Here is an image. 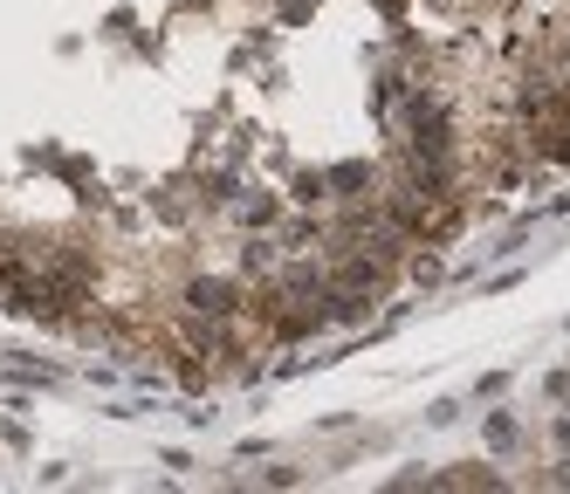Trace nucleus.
I'll use <instances>...</instances> for the list:
<instances>
[{
    "label": "nucleus",
    "mask_w": 570,
    "mask_h": 494,
    "mask_svg": "<svg viewBox=\"0 0 570 494\" xmlns=\"http://www.w3.org/2000/svg\"><path fill=\"white\" fill-rule=\"evenodd\" d=\"M186 309H193V316H220V323H234L248 303H240V288H234L227 275H199V281L186 288Z\"/></svg>",
    "instance_id": "f257e3e1"
},
{
    "label": "nucleus",
    "mask_w": 570,
    "mask_h": 494,
    "mask_svg": "<svg viewBox=\"0 0 570 494\" xmlns=\"http://www.w3.org/2000/svg\"><path fill=\"white\" fill-rule=\"evenodd\" d=\"M323 186H337V192L351 199L357 186H372V165H357V158H351V165H337V172H331V179H323Z\"/></svg>",
    "instance_id": "f03ea898"
},
{
    "label": "nucleus",
    "mask_w": 570,
    "mask_h": 494,
    "mask_svg": "<svg viewBox=\"0 0 570 494\" xmlns=\"http://www.w3.org/2000/svg\"><path fill=\"white\" fill-rule=\"evenodd\" d=\"M433 487H495L488 467H454V474H433Z\"/></svg>",
    "instance_id": "7ed1b4c3"
}]
</instances>
